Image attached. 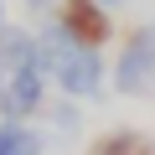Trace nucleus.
I'll return each instance as SVG.
<instances>
[{
    "label": "nucleus",
    "mask_w": 155,
    "mask_h": 155,
    "mask_svg": "<svg viewBox=\"0 0 155 155\" xmlns=\"http://www.w3.org/2000/svg\"><path fill=\"white\" fill-rule=\"evenodd\" d=\"M109 83L124 98H150L155 93V21H140L119 36L114 67H109Z\"/></svg>",
    "instance_id": "f257e3e1"
},
{
    "label": "nucleus",
    "mask_w": 155,
    "mask_h": 155,
    "mask_svg": "<svg viewBox=\"0 0 155 155\" xmlns=\"http://www.w3.org/2000/svg\"><path fill=\"white\" fill-rule=\"evenodd\" d=\"M52 98V78L41 62H21L5 72V83H0V119H41Z\"/></svg>",
    "instance_id": "f03ea898"
},
{
    "label": "nucleus",
    "mask_w": 155,
    "mask_h": 155,
    "mask_svg": "<svg viewBox=\"0 0 155 155\" xmlns=\"http://www.w3.org/2000/svg\"><path fill=\"white\" fill-rule=\"evenodd\" d=\"M52 16L62 21V31L78 41V47H109L119 31H114V11L104 5V0H57Z\"/></svg>",
    "instance_id": "7ed1b4c3"
},
{
    "label": "nucleus",
    "mask_w": 155,
    "mask_h": 155,
    "mask_svg": "<svg viewBox=\"0 0 155 155\" xmlns=\"http://www.w3.org/2000/svg\"><path fill=\"white\" fill-rule=\"evenodd\" d=\"M83 155H155V134H145V129H134V124H119V129L93 134Z\"/></svg>",
    "instance_id": "20e7f679"
},
{
    "label": "nucleus",
    "mask_w": 155,
    "mask_h": 155,
    "mask_svg": "<svg viewBox=\"0 0 155 155\" xmlns=\"http://www.w3.org/2000/svg\"><path fill=\"white\" fill-rule=\"evenodd\" d=\"M47 129L36 119H0V155H47Z\"/></svg>",
    "instance_id": "39448f33"
},
{
    "label": "nucleus",
    "mask_w": 155,
    "mask_h": 155,
    "mask_svg": "<svg viewBox=\"0 0 155 155\" xmlns=\"http://www.w3.org/2000/svg\"><path fill=\"white\" fill-rule=\"evenodd\" d=\"M36 124H47V140H62V145H67V140L83 134V104H78V98H62V93H52Z\"/></svg>",
    "instance_id": "423d86ee"
},
{
    "label": "nucleus",
    "mask_w": 155,
    "mask_h": 155,
    "mask_svg": "<svg viewBox=\"0 0 155 155\" xmlns=\"http://www.w3.org/2000/svg\"><path fill=\"white\" fill-rule=\"evenodd\" d=\"M104 5H109V11H119V5H129V0H104Z\"/></svg>",
    "instance_id": "0eeeda50"
},
{
    "label": "nucleus",
    "mask_w": 155,
    "mask_h": 155,
    "mask_svg": "<svg viewBox=\"0 0 155 155\" xmlns=\"http://www.w3.org/2000/svg\"><path fill=\"white\" fill-rule=\"evenodd\" d=\"M0 26H5V0H0Z\"/></svg>",
    "instance_id": "6e6552de"
},
{
    "label": "nucleus",
    "mask_w": 155,
    "mask_h": 155,
    "mask_svg": "<svg viewBox=\"0 0 155 155\" xmlns=\"http://www.w3.org/2000/svg\"><path fill=\"white\" fill-rule=\"evenodd\" d=\"M0 83H5V67H0Z\"/></svg>",
    "instance_id": "1a4fd4ad"
}]
</instances>
